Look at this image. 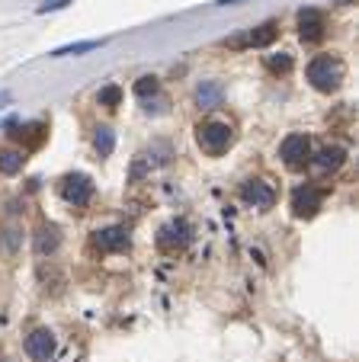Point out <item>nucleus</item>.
I'll return each mask as SVG.
<instances>
[{
    "label": "nucleus",
    "instance_id": "11",
    "mask_svg": "<svg viewBox=\"0 0 359 362\" xmlns=\"http://www.w3.org/2000/svg\"><path fill=\"white\" fill-rule=\"evenodd\" d=\"M276 35H279V23H263V26H257V29H250L244 39H231L228 45H250V49H266V45H273L276 42Z\"/></svg>",
    "mask_w": 359,
    "mask_h": 362
},
{
    "label": "nucleus",
    "instance_id": "8",
    "mask_svg": "<svg viewBox=\"0 0 359 362\" xmlns=\"http://www.w3.org/2000/svg\"><path fill=\"white\" fill-rule=\"evenodd\" d=\"M324 32H327V20L321 10L308 7L298 13V39H302V42H321Z\"/></svg>",
    "mask_w": 359,
    "mask_h": 362
},
{
    "label": "nucleus",
    "instance_id": "12",
    "mask_svg": "<svg viewBox=\"0 0 359 362\" xmlns=\"http://www.w3.org/2000/svg\"><path fill=\"white\" fill-rule=\"evenodd\" d=\"M343 160H346V147H340V145H327V147H321L318 154H311V164H314L321 174H331V170L343 167Z\"/></svg>",
    "mask_w": 359,
    "mask_h": 362
},
{
    "label": "nucleus",
    "instance_id": "19",
    "mask_svg": "<svg viewBox=\"0 0 359 362\" xmlns=\"http://www.w3.org/2000/svg\"><path fill=\"white\" fill-rule=\"evenodd\" d=\"M266 68L273 71V74H289V71H292V55H286V52H279V55H269L266 58Z\"/></svg>",
    "mask_w": 359,
    "mask_h": 362
},
{
    "label": "nucleus",
    "instance_id": "2",
    "mask_svg": "<svg viewBox=\"0 0 359 362\" xmlns=\"http://www.w3.org/2000/svg\"><path fill=\"white\" fill-rule=\"evenodd\" d=\"M305 77H308V84L314 87V90L334 93L340 87V80H343V64H340V58H334V55H318L308 61Z\"/></svg>",
    "mask_w": 359,
    "mask_h": 362
},
{
    "label": "nucleus",
    "instance_id": "14",
    "mask_svg": "<svg viewBox=\"0 0 359 362\" xmlns=\"http://www.w3.org/2000/svg\"><path fill=\"white\" fill-rule=\"evenodd\" d=\"M221 99H225V87L218 80H202L196 87V106L199 109H215V106H221Z\"/></svg>",
    "mask_w": 359,
    "mask_h": 362
},
{
    "label": "nucleus",
    "instance_id": "15",
    "mask_svg": "<svg viewBox=\"0 0 359 362\" xmlns=\"http://www.w3.org/2000/svg\"><path fill=\"white\" fill-rule=\"evenodd\" d=\"M23 164H26V154L16 151V147H4L0 151V174L4 176H16L23 170Z\"/></svg>",
    "mask_w": 359,
    "mask_h": 362
},
{
    "label": "nucleus",
    "instance_id": "24",
    "mask_svg": "<svg viewBox=\"0 0 359 362\" xmlns=\"http://www.w3.org/2000/svg\"><path fill=\"white\" fill-rule=\"evenodd\" d=\"M4 99H7V93H0V103H4Z\"/></svg>",
    "mask_w": 359,
    "mask_h": 362
},
{
    "label": "nucleus",
    "instance_id": "9",
    "mask_svg": "<svg viewBox=\"0 0 359 362\" xmlns=\"http://www.w3.org/2000/svg\"><path fill=\"white\" fill-rule=\"evenodd\" d=\"M93 244H97L103 253H122V251H129V244H131L129 228H122V224H112V228L97 231V234H93Z\"/></svg>",
    "mask_w": 359,
    "mask_h": 362
},
{
    "label": "nucleus",
    "instance_id": "7",
    "mask_svg": "<svg viewBox=\"0 0 359 362\" xmlns=\"http://www.w3.org/2000/svg\"><path fill=\"white\" fill-rule=\"evenodd\" d=\"M55 349H58V340L49 327H35L33 334L26 337V353H29V359H35V362H49L52 356H55Z\"/></svg>",
    "mask_w": 359,
    "mask_h": 362
},
{
    "label": "nucleus",
    "instance_id": "13",
    "mask_svg": "<svg viewBox=\"0 0 359 362\" xmlns=\"http://www.w3.org/2000/svg\"><path fill=\"white\" fill-rule=\"evenodd\" d=\"M58 247H61V231H58L55 224H42V228L35 231V253H39V257H52Z\"/></svg>",
    "mask_w": 359,
    "mask_h": 362
},
{
    "label": "nucleus",
    "instance_id": "1",
    "mask_svg": "<svg viewBox=\"0 0 359 362\" xmlns=\"http://www.w3.org/2000/svg\"><path fill=\"white\" fill-rule=\"evenodd\" d=\"M235 141V128L228 122H218V119H206L196 126V145L202 147V154L208 157H221V154L231 147Z\"/></svg>",
    "mask_w": 359,
    "mask_h": 362
},
{
    "label": "nucleus",
    "instance_id": "10",
    "mask_svg": "<svg viewBox=\"0 0 359 362\" xmlns=\"http://www.w3.org/2000/svg\"><path fill=\"white\" fill-rule=\"evenodd\" d=\"M241 199L247 205H254V209L266 212V209H273V203H276V193H273V186L263 180H247L241 186Z\"/></svg>",
    "mask_w": 359,
    "mask_h": 362
},
{
    "label": "nucleus",
    "instance_id": "16",
    "mask_svg": "<svg viewBox=\"0 0 359 362\" xmlns=\"http://www.w3.org/2000/svg\"><path fill=\"white\" fill-rule=\"evenodd\" d=\"M100 45H106L103 39H87V42H74V45H64V49H55L52 58H64V55H87V52H97Z\"/></svg>",
    "mask_w": 359,
    "mask_h": 362
},
{
    "label": "nucleus",
    "instance_id": "5",
    "mask_svg": "<svg viewBox=\"0 0 359 362\" xmlns=\"http://www.w3.org/2000/svg\"><path fill=\"white\" fill-rule=\"evenodd\" d=\"M189 237H193V228H189L183 218H173V222H167L164 228L158 231V247L164 253H180V251H187Z\"/></svg>",
    "mask_w": 359,
    "mask_h": 362
},
{
    "label": "nucleus",
    "instance_id": "21",
    "mask_svg": "<svg viewBox=\"0 0 359 362\" xmlns=\"http://www.w3.org/2000/svg\"><path fill=\"white\" fill-rule=\"evenodd\" d=\"M16 244H20V228H7V231H4V247L13 253Z\"/></svg>",
    "mask_w": 359,
    "mask_h": 362
},
{
    "label": "nucleus",
    "instance_id": "4",
    "mask_svg": "<svg viewBox=\"0 0 359 362\" xmlns=\"http://www.w3.org/2000/svg\"><path fill=\"white\" fill-rule=\"evenodd\" d=\"M279 157H283L286 167L302 170L305 164H311V138L308 135H286L283 145H279Z\"/></svg>",
    "mask_w": 359,
    "mask_h": 362
},
{
    "label": "nucleus",
    "instance_id": "6",
    "mask_svg": "<svg viewBox=\"0 0 359 362\" xmlns=\"http://www.w3.org/2000/svg\"><path fill=\"white\" fill-rule=\"evenodd\" d=\"M93 180H90L87 174H71L68 180H64L61 186V195H64V203L74 205V209H83V205H90V199H93Z\"/></svg>",
    "mask_w": 359,
    "mask_h": 362
},
{
    "label": "nucleus",
    "instance_id": "20",
    "mask_svg": "<svg viewBox=\"0 0 359 362\" xmlns=\"http://www.w3.org/2000/svg\"><path fill=\"white\" fill-rule=\"evenodd\" d=\"M158 90H160L158 77H139V80H135V97H141V99H145L148 93H151V97H154V93H158Z\"/></svg>",
    "mask_w": 359,
    "mask_h": 362
},
{
    "label": "nucleus",
    "instance_id": "23",
    "mask_svg": "<svg viewBox=\"0 0 359 362\" xmlns=\"http://www.w3.org/2000/svg\"><path fill=\"white\" fill-rule=\"evenodd\" d=\"M231 4H241V0H218V7H231Z\"/></svg>",
    "mask_w": 359,
    "mask_h": 362
},
{
    "label": "nucleus",
    "instance_id": "22",
    "mask_svg": "<svg viewBox=\"0 0 359 362\" xmlns=\"http://www.w3.org/2000/svg\"><path fill=\"white\" fill-rule=\"evenodd\" d=\"M71 0H45L39 7V13H52V10H61V7H68Z\"/></svg>",
    "mask_w": 359,
    "mask_h": 362
},
{
    "label": "nucleus",
    "instance_id": "18",
    "mask_svg": "<svg viewBox=\"0 0 359 362\" xmlns=\"http://www.w3.org/2000/svg\"><path fill=\"white\" fill-rule=\"evenodd\" d=\"M97 103H100V106H106V109H116V106L122 103V87H119V84H106V87H100Z\"/></svg>",
    "mask_w": 359,
    "mask_h": 362
},
{
    "label": "nucleus",
    "instance_id": "3",
    "mask_svg": "<svg viewBox=\"0 0 359 362\" xmlns=\"http://www.w3.org/2000/svg\"><path fill=\"white\" fill-rule=\"evenodd\" d=\"M321 205H324V189L314 186V183H302L292 193V215L295 218H314Z\"/></svg>",
    "mask_w": 359,
    "mask_h": 362
},
{
    "label": "nucleus",
    "instance_id": "17",
    "mask_svg": "<svg viewBox=\"0 0 359 362\" xmlns=\"http://www.w3.org/2000/svg\"><path fill=\"white\" fill-rule=\"evenodd\" d=\"M93 147H97L100 157H110L112 147H116V135H112V128L100 126V128H97V135H93Z\"/></svg>",
    "mask_w": 359,
    "mask_h": 362
}]
</instances>
